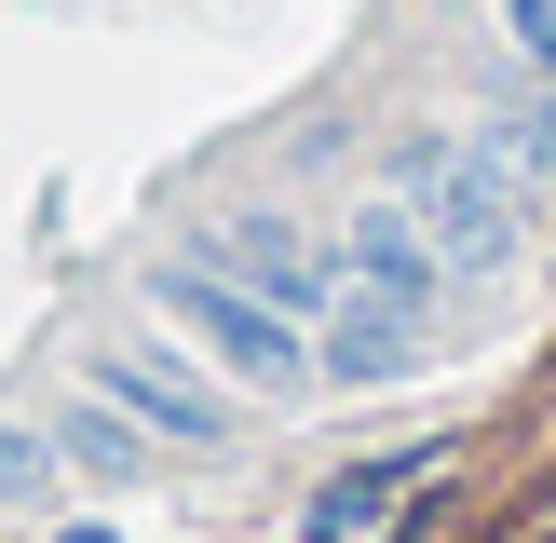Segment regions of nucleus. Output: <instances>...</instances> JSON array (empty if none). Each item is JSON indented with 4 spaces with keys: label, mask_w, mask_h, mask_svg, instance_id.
I'll return each mask as SVG.
<instances>
[{
    "label": "nucleus",
    "mask_w": 556,
    "mask_h": 543,
    "mask_svg": "<svg viewBox=\"0 0 556 543\" xmlns=\"http://www.w3.org/2000/svg\"><path fill=\"white\" fill-rule=\"evenodd\" d=\"M177 313H190V326H217V353H231V367H299V340H286V326L231 313V299H217V286H190V272H177Z\"/></svg>",
    "instance_id": "1"
}]
</instances>
